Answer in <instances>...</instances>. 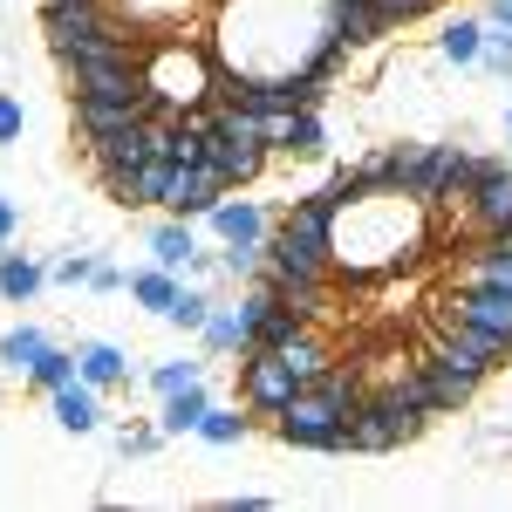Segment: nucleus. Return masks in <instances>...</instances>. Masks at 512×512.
Segmentation results:
<instances>
[{
    "instance_id": "bb28decb",
    "label": "nucleus",
    "mask_w": 512,
    "mask_h": 512,
    "mask_svg": "<svg viewBox=\"0 0 512 512\" xmlns=\"http://www.w3.org/2000/svg\"><path fill=\"white\" fill-rule=\"evenodd\" d=\"M198 437H205V444H239V437H246V417H233V410H205V417H198Z\"/></svg>"
},
{
    "instance_id": "6e6552de",
    "label": "nucleus",
    "mask_w": 512,
    "mask_h": 512,
    "mask_svg": "<svg viewBox=\"0 0 512 512\" xmlns=\"http://www.w3.org/2000/svg\"><path fill=\"white\" fill-rule=\"evenodd\" d=\"M144 158H158L151 117H144V123H123V130H103V137H89V164H96L103 178H117V171H137Z\"/></svg>"
},
{
    "instance_id": "dca6fc26",
    "label": "nucleus",
    "mask_w": 512,
    "mask_h": 512,
    "mask_svg": "<svg viewBox=\"0 0 512 512\" xmlns=\"http://www.w3.org/2000/svg\"><path fill=\"white\" fill-rule=\"evenodd\" d=\"M465 280H485V287H506V294H512V239L506 233H485V246H472Z\"/></svg>"
},
{
    "instance_id": "1a4fd4ad",
    "label": "nucleus",
    "mask_w": 512,
    "mask_h": 512,
    "mask_svg": "<svg viewBox=\"0 0 512 512\" xmlns=\"http://www.w3.org/2000/svg\"><path fill=\"white\" fill-rule=\"evenodd\" d=\"M465 212H472L478 233H506L512 239V171L506 164H485L478 185L465 192Z\"/></svg>"
},
{
    "instance_id": "4468645a",
    "label": "nucleus",
    "mask_w": 512,
    "mask_h": 512,
    "mask_svg": "<svg viewBox=\"0 0 512 512\" xmlns=\"http://www.w3.org/2000/svg\"><path fill=\"white\" fill-rule=\"evenodd\" d=\"M260 287L274 294L280 308H294L301 321H315L321 308H328V280H294V274H274V267H267V274H260Z\"/></svg>"
},
{
    "instance_id": "c756f323",
    "label": "nucleus",
    "mask_w": 512,
    "mask_h": 512,
    "mask_svg": "<svg viewBox=\"0 0 512 512\" xmlns=\"http://www.w3.org/2000/svg\"><path fill=\"white\" fill-rule=\"evenodd\" d=\"M478 62H485L492 76H512V35H492V28H485V55H478Z\"/></svg>"
},
{
    "instance_id": "e433bc0d",
    "label": "nucleus",
    "mask_w": 512,
    "mask_h": 512,
    "mask_svg": "<svg viewBox=\"0 0 512 512\" xmlns=\"http://www.w3.org/2000/svg\"><path fill=\"white\" fill-rule=\"evenodd\" d=\"M506 130H512V117H506Z\"/></svg>"
},
{
    "instance_id": "f8f14e48",
    "label": "nucleus",
    "mask_w": 512,
    "mask_h": 512,
    "mask_svg": "<svg viewBox=\"0 0 512 512\" xmlns=\"http://www.w3.org/2000/svg\"><path fill=\"white\" fill-rule=\"evenodd\" d=\"M212 233L226 239V246H267V205H253V198H219Z\"/></svg>"
},
{
    "instance_id": "2eb2a0df",
    "label": "nucleus",
    "mask_w": 512,
    "mask_h": 512,
    "mask_svg": "<svg viewBox=\"0 0 512 512\" xmlns=\"http://www.w3.org/2000/svg\"><path fill=\"white\" fill-rule=\"evenodd\" d=\"M55 424H62V431H96V424H103V410H96V383H62V390H55Z\"/></svg>"
},
{
    "instance_id": "c85d7f7f",
    "label": "nucleus",
    "mask_w": 512,
    "mask_h": 512,
    "mask_svg": "<svg viewBox=\"0 0 512 512\" xmlns=\"http://www.w3.org/2000/svg\"><path fill=\"white\" fill-rule=\"evenodd\" d=\"M82 369H76V355H62V349H48L41 355V369H35V383L41 390H62V383H76Z\"/></svg>"
},
{
    "instance_id": "f3484780",
    "label": "nucleus",
    "mask_w": 512,
    "mask_h": 512,
    "mask_svg": "<svg viewBox=\"0 0 512 512\" xmlns=\"http://www.w3.org/2000/svg\"><path fill=\"white\" fill-rule=\"evenodd\" d=\"M76 369H82V383H96V390H110V383H123V376H130L123 349H110V342H82V349H76Z\"/></svg>"
},
{
    "instance_id": "ddd939ff",
    "label": "nucleus",
    "mask_w": 512,
    "mask_h": 512,
    "mask_svg": "<svg viewBox=\"0 0 512 512\" xmlns=\"http://www.w3.org/2000/svg\"><path fill=\"white\" fill-rule=\"evenodd\" d=\"M151 260H158V267H171V274H192V267H198L192 219H178V212H171L158 233H151Z\"/></svg>"
},
{
    "instance_id": "f03ea898",
    "label": "nucleus",
    "mask_w": 512,
    "mask_h": 512,
    "mask_svg": "<svg viewBox=\"0 0 512 512\" xmlns=\"http://www.w3.org/2000/svg\"><path fill=\"white\" fill-rule=\"evenodd\" d=\"M274 431L287 444H301V451H349V410L321 383H301V390L287 396V410L274 417Z\"/></svg>"
},
{
    "instance_id": "7c9ffc66",
    "label": "nucleus",
    "mask_w": 512,
    "mask_h": 512,
    "mask_svg": "<svg viewBox=\"0 0 512 512\" xmlns=\"http://www.w3.org/2000/svg\"><path fill=\"white\" fill-rule=\"evenodd\" d=\"M55 280H62V287H89V280H96V260H62Z\"/></svg>"
},
{
    "instance_id": "c9c22d12",
    "label": "nucleus",
    "mask_w": 512,
    "mask_h": 512,
    "mask_svg": "<svg viewBox=\"0 0 512 512\" xmlns=\"http://www.w3.org/2000/svg\"><path fill=\"white\" fill-rule=\"evenodd\" d=\"M492 21H499V28H512V0H492Z\"/></svg>"
},
{
    "instance_id": "aec40b11",
    "label": "nucleus",
    "mask_w": 512,
    "mask_h": 512,
    "mask_svg": "<svg viewBox=\"0 0 512 512\" xmlns=\"http://www.w3.org/2000/svg\"><path fill=\"white\" fill-rule=\"evenodd\" d=\"M130 294H137V308L171 315V301H178V274H171V267H144V274L130 280Z\"/></svg>"
},
{
    "instance_id": "f704fd0d",
    "label": "nucleus",
    "mask_w": 512,
    "mask_h": 512,
    "mask_svg": "<svg viewBox=\"0 0 512 512\" xmlns=\"http://www.w3.org/2000/svg\"><path fill=\"white\" fill-rule=\"evenodd\" d=\"M14 226H21V212H14V198H0V253H7V239H14Z\"/></svg>"
},
{
    "instance_id": "cd10ccee",
    "label": "nucleus",
    "mask_w": 512,
    "mask_h": 512,
    "mask_svg": "<svg viewBox=\"0 0 512 512\" xmlns=\"http://www.w3.org/2000/svg\"><path fill=\"white\" fill-rule=\"evenodd\" d=\"M192 383H205L198 362H164L158 376H151V390H158V396H178V390H192Z\"/></svg>"
},
{
    "instance_id": "b1692460",
    "label": "nucleus",
    "mask_w": 512,
    "mask_h": 512,
    "mask_svg": "<svg viewBox=\"0 0 512 512\" xmlns=\"http://www.w3.org/2000/svg\"><path fill=\"white\" fill-rule=\"evenodd\" d=\"M437 48H444V62H478V55H485V28H478V21H451V28L437 35Z\"/></svg>"
},
{
    "instance_id": "9b49d317",
    "label": "nucleus",
    "mask_w": 512,
    "mask_h": 512,
    "mask_svg": "<svg viewBox=\"0 0 512 512\" xmlns=\"http://www.w3.org/2000/svg\"><path fill=\"white\" fill-rule=\"evenodd\" d=\"M205 164L226 178V185H246V178H260V164H267V144H253V137H219V130H205Z\"/></svg>"
},
{
    "instance_id": "423d86ee",
    "label": "nucleus",
    "mask_w": 512,
    "mask_h": 512,
    "mask_svg": "<svg viewBox=\"0 0 512 512\" xmlns=\"http://www.w3.org/2000/svg\"><path fill=\"white\" fill-rule=\"evenodd\" d=\"M294 390H301V376L280 362V349H253V355H246V410H260V417H280Z\"/></svg>"
},
{
    "instance_id": "4be33fe9",
    "label": "nucleus",
    "mask_w": 512,
    "mask_h": 512,
    "mask_svg": "<svg viewBox=\"0 0 512 512\" xmlns=\"http://www.w3.org/2000/svg\"><path fill=\"white\" fill-rule=\"evenodd\" d=\"M41 287V267L21 260V253H0V301H28Z\"/></svg>"
},
{
    "instance_id": "a211bd4d",
    "label": "nucleus",
    "mask_w": 512,
    "mask_h": 512,
    "mask_svg": "<svg viewBox=\"0 0 512 512\" xmlns=\"http://www.w3.org/2000/svg\"><path fill=\"white\" fill-rule=\"evenodd\" d=\"M212 410V396H205V383H192V390H178V396H164V424L158 431L164 437H185V431H198V417Z\"/></svg>"
},
{
    "instance_id": "393cba45",
    "label": "nucleus",
    "mask_w": 512,
    "mask_h": 512,
    "mask_svg": "<svg viewBox=\"0 0 512 512\" xmlns=\"http://www.w3.org/2000/svg\"><path fill=\"white\" fill-rule=\"evenodd\" d=\"M198 335H205V349L233 355V349H239V315H233V308H219V301H212V315H205V328H198Z\"/></svg>"
},
{
    "instance_id": "5701e85b",
    "label": "nucleus",
    "mask_w": 512,
    "mask_h": 512,
    "mask_svg": "<svg viewBox=\"0 0 512 512\" xmlns=\"http://www.w3.org/2000/svg\"><path fill=\"white\" fill-rule=\"evenodd\" d=\"M280 362H287V369H294V376H301V383H315L321 369H328V349H321L315 335H308V328H301V335H294V342H287V349H280Z\"/></svg>"
},
{
    "instance_id": "473e14b6",
    "label": "nucleus",
    "mask_w": 512,
    "mask_h": 512,
    "mask_svg": "<svg viewBox=\"0 0 512 512\" xmlns=\"http://www.w3.org/2000/svg\"><path fill=\"white\" fill-rule=\"evenodd\" d=\"M14 137H21V103L0 96V144H14Z\"/></svg>"
},
{
    "instance_id": "39448f33",
    "label": "nucleus",
    "mask_w": 512,
    "mask_h": 512,
    "mask_svg": "<svg viewBox=\"0 0 512 512\" xmlns=\"http://www.w3.org/2000/svg\"><path fill=\"white\" fill-rule=\"evenodd\" d=\"M431 355H444L451 369H465V376L478 383V376H492V369L512 355V335H492V328H478V321L437 308V342H431Z\"/></svg>"
},
{
    "instance_id": "6ab92c4d",
    "label": "nucleus",
    "mask_w": 512,
    "mask_h": 512,
    "mask_svg": "<svg viewBox=\"0 0 512 512\" xmlns=\"http://www.w3.org/2000/svg\"><path fill=\"white\" fill-rule=\"evenodd\" d=\"M48 349H55V342H48L41 328H14V335L0 342V362H7L14 376H35V369H41V355H48Z\"/></svg>"
},
{
    "instance_id": "2f4dec72",
    "label": "nucleus",
    "mask_w": 512,
    "mask_h": 512,
    "mask_svg": "<svg viewBox=\"0 0 512 512\" xmlns=\"http://www.w3.org/2000/svg\"><path fill=\"white\" fill-rule=\"evenodd\" d=\"M376 7H383L390 21H417V14H431L437 0H376Z\"/></svg>"
},
{
    "instance_id": "f257e3e1",
    "label": "nucleus",
    "mask_w": 512,
    "mask_h": 512,
    "mask_svg": "<svg viewBox=\"0 0 512 512\" xmlns=\"http://www.w3.org/2000/svg\"><path fill=\"white\" fill-rule=\"evenodd\" d=\"M41 35L55 55H82V48H123L130 28L103 0H41Z\"/></svg>"
},
{
    "instance_id": "a878e982",
    "label": "nucleus",
    "mask_w": 512,
    "mask_h": 512,
    "mask_svg": "<svg viewBox=\"0 0 512 512\" xmlns=\"http://www.w3.org/2000/svg\"><path fill=\"white\" fill-rule=\"evenodd\" d=\"M205 315H212V301H205V294H192V287H178V301H171V328H185V335H198V328H205Z\"/></svg>"
},
{
    "instance_id": "7ed1b4c3",
    "label": "nucleus",
    "mask_w": 512,
    "mask_h": 512,
    "mask_svg": "<svg viewBox=\"0 0 512 512\" xmlns=\"http://www.w3.org/2000/svg\"><path fill=\"white\" fill-rule=\"evenodd\" d=\"M424 424H431V410L403 403L396 390H369L349 410V451H396V444H410Z\"/></svg>"
},
{
    "instance_id": "9d476101",
    "label": "nucleus",
    "mask_w": 512,
    "mask_h": 512,
    "mask_svg": "<svg viewBox=\"0 0 512 512\" xmlns=\"http://www.w3.org/2000/svg\"><path fill=\"white\" fill-rule=\"evenodd\" d=\"M451 315L478 321V328H492V335H512V294L506 287H485V280H458V294L444 301Z\"/></svg>"
},
{
    "instance_id": "20e7f679",
    "label": "nucleus",
    "mask_w": 512,
    "mask_h": 512,
    "mask_svg": "<svg viewBox=\"0 0 512 512\" xmlns=\"http://www.w3.org/2000/svg\"><path fill=\"white\" fill-rule=\"evenodd\" d=\"M403 403H417V410H431V417H458L465 403H472V376L465 369H451L444 355H424V362H410V369H396V383H390Z\"/></svg>"
},
{
    "instance_id": "0eeeda50",
    "label": "nucleus",
    "mask_w": 512,
    "mask_h": 512,
    "mask_svg": "<svg viewBox=\"0 0 512 512\" xmlns=\"http://www.w3.org/2000/svg\"><path fill=\"white\" fill-rule=\"evenodd\" d=\"M226 192H233V185H226L212 164H178V171H171V192H164V212H178V219H212Z\"/></svg>"
},
{
    "instance_id": "72a5a7b5",
    "label": "nucleus",
    "mask_w": 512,
    "mask_h": 512,
    "mask_svg": "<svg viewBox=\"0 0 512 512\" xmlns=\"http://www.w3.org/2000/svg\"><path fill=\"white\" fill-rule=\"evenodd\" d=\"M158 437H164V431H123V451H130V458H144Z\"/></svg>"
},
{
    "instance_id": "412c9836",
    "label": "nucleus",
    "mask_w": 512,
    "mask_h": 512,
    "mask_svg": "<svg viewBox=\"0 0 512 512\" xmlns=\"http://www.w3.org/2000/svg\"><path fill=\"white\" fill-rule=\"evenodd\" d=\"M301 328H308V321L294 315V308H267V321H260V328H253V342H246V349L239 355H253V349H287V342H294V335H301Z\"/></svg>"
}]
</instances>
